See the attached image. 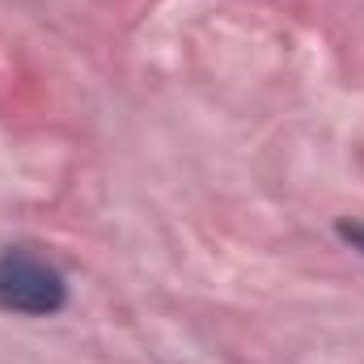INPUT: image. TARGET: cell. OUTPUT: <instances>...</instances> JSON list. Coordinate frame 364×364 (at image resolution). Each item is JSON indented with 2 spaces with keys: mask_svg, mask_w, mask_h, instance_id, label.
Returning <instances> with one entry per match:
<instances>
[{
  "mask_svg": "<svg viewBox=\"0 0 364 364\" xmlns=\"http://www.w3.org/2000/svg\"><path fill=\"white\" fill-rule=\"evenodd\" d=\"M64 305H68V279L47 255L30 246L0 250V314L51 318Z\"/></svg>",
  "mask_w": 364,
  "mask_h": 364,
  "instance_id": "cell-1",
  "label": "cell"
},
{
  "mask_svg": "<svg viewBox=\"0 0 364 364\" xmlns=\"http://www.w3.org/2000/svg\"><path fill=\"white\" fill-rule=\"evenodd\" d=\"M335 229H339V237H343L352 250H360L364 255V220H339Z\"/></svg>",
  "mask_w": 364,
  "mask_h": 364,
  "instance_id": "cell-2",
  "label": "cell"
}]
</instances>
